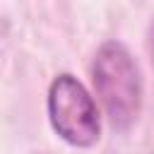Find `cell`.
Listing matches in <instances>:
<instances>
[{"instance_id": "7a4b0ae2", "label": "cell", "mask_w": 154, "mask_h": 154, "mask_svg": "<svg viewBox=\"0 0 154 154\" xmlns=\"http://www.w3.org/2000/svg\"><path fill=\"white\" fill-rule=\"evenodd\" d=\"M48 120L60 140L82 149L96 144L101 132L91 94L70 72L58 75L48 87Z\"/></svg>"}, {"instance_id": "3957f363", "label": "cell", "mask_w": 154, "mask_h": 154, "mask_svg": "<svg viewBox=\"0 0 154 154\" xmlns=\"http://www.w3.org/2000/svg\"><path fill=\"white\" fill-rule=\"evenodd\" d=\"M149 53H152V60H154V19H152V26H149Z\"/></svg>"}, {"instance_id": "6da1fadb", "label": "cell", "mask_w": 154, "mask_h": 154, "mask_svg": "<svg viewBox=\"0 0 154 154\" xmlns=\"http://www.w3.org/2000/svg\"><path fill=\"white\" fill-rule=\"evenodd\" d=\"M96 96L116 130H128L142 108V77L132 53L120 41H106L91 63Z\"/></svg>"}]
</instances>
